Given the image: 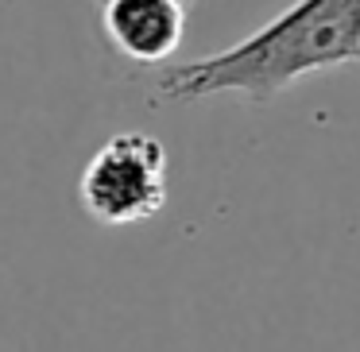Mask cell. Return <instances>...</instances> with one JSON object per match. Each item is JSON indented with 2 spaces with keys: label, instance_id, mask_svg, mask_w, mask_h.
I'll return each mask as SVG.
<instances>
[{
  "label": "cell",
  "instance_id": "6da1fadb",
  "mask_svg": "<svg viewBox=\"0 0 360 352\" xmlns=\"http://www.w3.org/2000/svg\"><path fill=\"white\" fill-rule=\"evenodd\" d=\"M360 63V0H295L275 20L213 55L159 74L163 101L236 93L267 105L302 78Z\"/></svg>",
  "mask_w": 360,
  "mask_h": 352
},
{
  "label": "cell",
  "instance_id": "7a4b0ae2",
  "mask_svg": "<svg viewBox=\"0 0 360 352\" xmlns=\"http://www.w3.org/2000/svg\"><path fill=\"white\" fill-rule=\"evenodd\" d=\"M78 202L97 225H140L167 205V148L148 132H117L89 155Z\"/></svg>",
  "mask_w": 360,
  "mask_h": 352
},
{
  "label": "cell",
  "instance_id": "3957f363",
  "mask_svg": "<svg viewBox=\"0 0 360 352\" xmlns=\"http://www.w3.org/2000/svg\"><path fill=\"white\" fill-rule=\"evenodd\" d=\"M101 32L117 55L140 66H159L182 47V0H101Z\"/></svg>",
  "mask_w": 360,
  "mask_h": 352
},
{
  "label": "cell",
  "instance_id": "277c9868",
  "mask_svg": "<svg viewBox=\"0 0 360 352\" xmlns=\"http://www.w3.org/2000/svg\"><path fill=\"white\" fill-rule=\"evenodd\" d=\"M182 4H190V0H182Z\"/></svg>",
  "mask_w": 360,
  "mask_h": 352
}]
</instances>
